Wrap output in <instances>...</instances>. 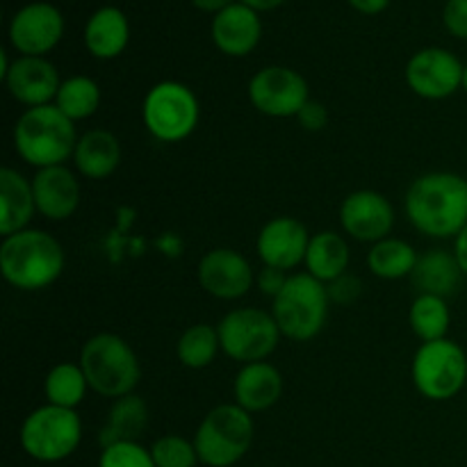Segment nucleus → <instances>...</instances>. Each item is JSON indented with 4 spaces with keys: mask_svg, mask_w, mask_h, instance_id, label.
Wrapping results in <instances>:
<instances>
[{
    "mask_svg": "<svg viewBox=\"0 0 467 467\" xmlns=\"http://www.w3.org/2000/svg\"><path fill=\"white\" fill-rule=\"evenodd\" d=\"M410 226L433 240H450L467 226V178L431 171L410 182L404 199Z\"/></svg>",
    "mask_w": 467,
    "mask_h": 467,
    "instance_id": "obj_1",
    "label": "nucleus"
},
{
    "mask_svg": "<svg viewBox=\"0 0 467 467\" xmlns=\"http://www.w3.org/2000/svg\"><path fill=\"white\" fill-rule=\"evenodd\" d=\"M64 249L55 235L26 228L3 237L0 244V272L12 287L23 292H39L53 285L64 272Z\"/></svg>",
    "mask_w": 467,
    "mask_h": 467,
    "instance_id": "obj_2",
    "label": "nucleus"
},
{
    "mask_svg": "<svg viewBox=\"0 0 467 467\" xmlns=\"http://www.w3.org/2000/svg\"><path fill=\"white\" fill-rule=\"evenodd\" d=\"M78 140L76 123L55 103L26 109L14 126V149L23 162L35 169L67 164L76 153Z\"/></svg>",
    "mask_w": 467,
    "mask_h": 467,
    "instance_id": "obj_3",
    "label": "nucleus"
},
{
    "mask_svg": "<svg viewBox=\"0 0 467 467\" xmlns=\"http://www.w3.org/2000/svg\"><path fill=\"white\" fill-rule=\"evenodd\" d=\"M91 390L108 400L135 392L141 381V365L135 349L117 333H99L82 345L80 363Z\"/></svg>",
    "mask_w": 467,
    "mask_h": 467,
    "instance_id": "obj_4",
    "label": "nucleus"
},
{
    "mask_svg": "<svg viewBox=\"0 0 467 467\" xmlns=\"http://www.w3.org/2000/svg\"><path fill=\"white\" fill-rule=\"evenodd\" d=\"M328 304L327 285L308 272H301L287 278L281 295L272 301V315L283 337L308 342L327 327Z\"/></svg>",
    "mask_w": 467,
    "mask_h": 467,
    "instance_id": "obj_5",
    "label": "nucleus"
},
{
    "mask_svg": "<svg viewBox=\"0 0 467 467\" xmlns=\"http://www.w3.org/2000/svg\"><path fill=\"white\" fill-rule=\"evenodd\" d=\"M254 418L233 401L217 406L201 420L194 433V447L203 465L233 467L244 459L254 445Z\"/></svg>",
    "mask_w": 467,
    "mask_h": 467,
    "instance_id": "obj_6",
    "label": "nucleus"
},
{
    "mask_svg": "<svg viewBox=\"0 0 467 467\" xmlns=\"http://www.w3.org/2000/svg\"><path fill=\"white\" fill-rule=\"evenodd\" d=\"M141 121L153 140L162 144H178L194 135L199 128L201 103L194 91L182 82H158L144 96Z\"/></svg>",
    "mask_w": 467,
    "mask_h": 467,
    "instance_id": "obj_7",
    "label": "nucleus"
},
{
    "mask_svg": "<svg viewBox=\"0 0 467 467\" xmlns=\"http://www.w3.org/2000/svg\"><path fill=\"white\" fill-rule=\"evenodd\" d=\"M18 441L30 459L39 463H59L80 447L82 420L78 410L44 404L23 420Z\"/></svg>",
    "mask_w": 467,
    "mask_h": 467,
    "instance_id": "obj_8",
    "label": "nucleus"
},
{
    "mask_svg": "<svg viewBox=\"0 0 467 467\" xmlns=\"http://www.w3.org/2000/svg\"><path fill=\"white\" fill-rule=\"evenodd\" d=\"M415 390L431 401L454 400L467 383V354L459 342H422L410 363Z\"/></svg>",
    "mask_w": 467,
    "mask_h": 467,
    "instance_id": "obj_9",
    "label": "nucleus"
},
{
    "mask_svg": "<svg viewBox=\"0 0 467 467\" xmlns=\"http://www.w3.org/2000/svg\"><path fill=\"white\" fill-rule=\"evenodd\" d=\"M222 351L242 365L267 360L276 351L281 328L272 313L260 308H235L217 327Z\"/></svg>",
    "mask_w": 467,
    "mask_h": 467,
    "instance_id": "obj_10",
    "label": "nucleus"
},
{
    "mask_svg": "<svg viewBox=\"0 0 467 467\" xmlns=\"http://www.w3.org/2000/svg\"><path fill=\"white\" fill-rule=\"evenodd\" d=\"M249 100L260 114L290 119L310 100V87L299 71L287 67H265L249 80Z\"/></svg>",
    "mask_w": 467,
    "mask_h": 467,
    "instance_id": "obj_11",
    "label": "nucleus"
},
{
    "mask_svg": "<svg viewBox=\"0 0 467 467\" xmlns=\"http://www.w3.org/2000/svg\"><path fill=\"white\" fill-rule=\"evenodd\" d=\"M463 64L445 48H424L410 57L406 82L424 100H445L463 87Z\"/></svg>",
    "mask_w": 467,
    "mask_h": 467,
    "instance_id": "obj_12",
    "label": "nucleus"
},
{
    "mask_svg": "<svg viewBox=\"0 0 467 467\" xmlns=\"http://www.w3.org/2000/svg\"><path fill=\"white\" fill-rule=\"evenodd\" d=\"M199 285L219 301H235L249 295L255 283L254 267L235 249L219 246L210 249L196 267Z\"/></svg>",
    "mask_w": 467,
    "mask_h": 467,
    "instance_id": "obj_13",
    "label": "nucleus"
},
{
    "mask_svg": "<svg viewBox=\"0 0 467 467\" xmlns=\"http://www.w3.org/2000/svg\"><path fill=\"white\" fill-rule=\"evenodd\" d=\"M340 226L351 240L377 244L390 237L395 226V208L390 201L374 190L351 192L340 203Z\"/></svg>",
    "mask_w": 467,
    "mask_h": 467,
    "instance_id": "obj_14",
    "label": "nucleus"
},
{
    "mask_svg": "<svg viewBox=\"0 0 467 467\" xmlns=\"http://www.w3.org/2000/svg\"><path fill=\"white\" fill-rule=\"evenodd\" d=\"M310 237L313 235L299 219L274 217L260 228L258 237H255V251H258V258L263 260V267L290 272V269L304 265Z\"/></svg>",
    "mask_w": 467,
    "mask_h": 467,
    "instance_id": "obj_15",
    "label": "nucleus"
},
{
    "mask_svg": "<svg viewBox=\"0 0 467 467\" xmlns=\"http://www.w3.org/2000/svg\"><path fill=\"white\" fill-rule=\"evenodd\" d=\"M64 32L62 14L48 3H35L23 7L9 26V39L18 53L27 57H41L59 44Z\"/></svg>",
    "mask_w": 467,
    "mask_h": 467,
    "instance_id": "obj_16",
    "label": "nucleus"
},
{
    "mask_svg": "<svg viewBox=\"0 0 467 467\" xmlns=\"http://www.w3.org/2000/svg\"><path fill=\"white\" fill-rule=\"evenodd\" d=\"M3 80L12 99L26 105L27 109L55 103L59 87H62L57 68L48 59L27 57V55L12 62Z\"/></svg>",
    "mask_w": 467,
    "mask_h": 467,
    "instance_id": "obj_17",
    "label": "nucleus"
},
{
    "mask_svg": "<svg viewBox=\"0 0 467 467\" xmlns=\"http://www.w3.org/2000/svg\"><path fill=\"white\" fill-rule=\"evenodd\" d=\"M32 192H35L36 213L48 222H67L80 208V182L67 164L36 169L32 178Z\"/></svg>",
    "mask_w": 467,
    "mask_h": 467,
    "instance_id": "obj_18",
    "label": "nucleus"
},
{
    "mask_svg": "<svg viewBox=\"0 0 467 467\" xmlns=\"http://www.w3.org/2000/svg\"><path fill=\"white\" fill-rule=\"evenodd\" d=\"M283 395V374L274 365L249 363L242 365L240 372L233 381V397L235 404L242 406L246 413H263L269 410Z\"/></svg>",
    "mask_w": 467,
    "mask_h": 467,
    "instance_id": "obj_19",
    "label": "nucleus"
},
{
    "mask_svg": "<svg viewBox=\"0 0 467 467\" xmlns=\"http://www.w3.org/2000/svg\"><path fill=\"white\" fill-rule=\"evenodd\" d=\"M260 32H263V26H260L258 14L246 5H231L222 9L213 21L214 46L231 57L249 55L258 46Z\"/></svg>",
    "mask_w": 467,
    "mask_h": 467,
    "instance_id": "obj_20",
    "label": "nucleus"
},
{
    "mask_svg": "<svg viewBox=\"0 0 467 467\" xmlns=\"http://www.w3.org/2000/svg\"><path fill=\"white\" fill-rule=\"evenodd\" d=\"M465 274L456 260L454 251L429 249L420 254L418 265L410 274V283L418 295H433L450 299L461 290Z\"/></svg>",
    "mask_w": 467,
    "mask_h": 467,
    "instance_id": "obj_21",
    "label": "nucleus"
},
{
    "mask_svg": "<svg viewBox=\"0 0 467 467\" xmlns=\"http://www.w3.org/2000/svg\"><path fill=\"white\" fill-rule=\"evenodd\" d=\"M36 213L32 181L12 167L0 169V233L3 237L26 231Z\"/></svg>",
    "mask_w": 467,
    "mask_h": 467,
    "instance_id": "obj_22",
    "label": "nucleus"
},
{
    "mask_svg": "<svg viewBox=\"0 0 467 467\" xmlns=\"http://www.w3.org/2000/svg\"><path fill=\"white\" fill-rule=\"evenodd\" d=\"M73 164H76V171L87 181H105L121 164V141L114 132L103 130V128L87 130L78 140Z\"/></svg>",
    "mask_w": 467,
    "mask_h": 467,
    "instance_id": "obj_23",
    "label": "nucleus"
},
{
    "mask_svg": "<svg viewBox=\"0 0 467 467\" xmlns=\"http://www.w3.org/2000/svg\"><path fill=\"white\" fill-rule=\"evenodd\" d=\"M351 251L345 237L336 231H319L310 237L308 251H306V272L328 285L340 278L349 269Z\"/></svg>",
    "mask_w": 467,
    "mask_h": 467,
    "instance_id": "obj_24",
    "label": "nucleus"
},
{
    "mask_svg": "<svg viewBox=\"0 0 467 467\" xmlns=\"http://www.w3.org/2000/svg\"><path fill=\"white\" fill-rule=\"evenodd\" d=\"M149 427V406L140 395H126L112 401L105 424L100 429V445L114 442H140L141 433Z\"/></svg>",
    "mask_w": 467,
    "mask_h": 467,
    "instance_id": "obj_25",
    "label": "nucleus"
},
{
    "mask_svg": "<svg viewBox=\"0 0 467 467\" xmlns=\"http://www.w3.org/2000/svg\"><path fill=\"white\" fill-rule=\"evenodd\" d=\"M130 36L123 12L114 7H105L89 18L85 27V44L94 57L112 59L123 53Z\"/></svg>",
    "mask_w": 467,
    "mask_h": 467,
    "instance_id": "obj_26",
    "label": "nucleus"
},
{
    "mask_svg": "<svg viewBox=\"0 0 467 467\" xmlns=\"http://www.w3.org/2000/svg\"><path fill=\"white\" fill-rule=\"evenodd\" d=\"M418 258L420 254L413 244L400 240V237H386V240L372 244L368 254V267L377 278L400 281V278H410Z\"/></svg>",
    "mask_w": 467,
    "mask_h": 467,
    "instance_id": "obj_27",
    "label": "nucleus"
},
{
    "mask_svg": "<svg viewBox=\"0 0 467 467\" xmlns=\"http://www.w3.org/2000/svg\"><path fill=\"white\" fill-rule=\"evenodd\" d=\"M87 390L91 388L82 368L76 363H57L48 369L44 379L46 404L59 406V409L76 410L85 401Z\"/></svg>",
    "mask_w": 467,
    "mask_h": 467,
    "instance_id": "obj_28",
    "label": "nucleus"
},
{
    "mask_svg": "<svg viewBox=\"0 0 467 467\" xmlns=\"http://www.w3.org/2000/svg\"><path fill=\"white\" fill-rule=\"evenodd\" d=\"M410 331L422 342H433L447 337L451 324V310L447 299L433 295H418L410 304L409 313Z\"/></svg>",
    "mask_w": 467,
    "mask_h": 467,
    "instance_id": "obj_29",
    "label": "nucleus"
},
{
    "mask_svg": "<svg viewBox=\"0 0 467 467\" xmlns=\"http://www.w3.org/2000/svg\"><path fill=\"white\" fill-rule=\"evenodd\" d=\"M55 105L62 114H67L73 123L85 121L99 112L100 87L99 82L87 76H73L62 80Z\"/></svg>",
    "mask_w": 467,
    "mask_h": 467,
    "instance_id": "obj_30",
    "label": "nucleus"
},
{
    "mask_svg": "<svg viewBox=\"0 0 467 467\" xmlns=\"http://www.w3.org/2000/svg\"><path fill=\"white\" fill-rule=\"evenodd\" d=\"M222 342H219L217 327L210 324H194L187 328L176 342V356L185 368L205 369L214 363Z\"/></svg>",
    "mask_w": 467,
    "mask_h": 467,
    "instance_id": "obj_31",
    "label": "nucleus"
},
{
    "mask_svg": "<svg viewBox=\"0 0 467 467\" xmlns=\"http://www.w3.org/2000/svg\"><path fill=\"white\" fill-rule=\"evenodd\" d=\"M150 454H153L155 467H194L201 463L194 441H185L176 433L158 438L150 447Z\"/></svg>",
    "mask_w": 467,
    "mask_h": 467,
    "instance_id": "obj_32",
    "label": "nucleus"
},
{
    "mask_svg": "<svg viewBox=\"0 0 467 467\" xmlns=\"http://www.w3.org/2000/svg\"><path fill=\"white\" fill-rule=\"evenodd\" d=\"M99 467H155L153 454L140 442H114L103 447Z\"/></svg>",
    "mask_w": 467,
    "mask_h": 467,
    "instance_id": "obj_33",
    "label": "nucleus"
},
{
    "mask_svg": "<svg viewBox=\"0 0 467 467\" xmlns=\"http://www.w3.org/2000/svg\"><path fill=\"white\" fill-rule=\"evenodd\" d=\"M327 292H328V299H331V304H340V306H351L354 301L360 299V295H363V283H360L358 276H354V274H342L340 278H336V281H331L327 285Z\"/></svg>",
    "mask_w": 467,
    "mask_h": 467,
    "instance_id": "obj_34",
    "label": "nucleus"
},
{
    "mask_svg": "<svg viewBox=\"0 0 467 467\" xmlns=\"http://www.w3.org/2000/svg\"><path fill=\"white\" fill-rule=\"evenodd\" d=\"M296 121H299V126L304 128V130H308V132L324 130V128H327V123H328L327 105L319 103V100L310 99L308 103L301 108V112L296 114Z\"/></svg>",
    "mask_w": 467,
    "mask_h": 467,
    "instance_id": "obj_35",
    "label": "nucleus"
},
{
    "mask_svg": "<svg viewBox=\"0 0 467 467\" xmlns=\"http://www.w3.org/2000/svg\"><path fill=\"white\" fill-rule=\"evenodd\" d=\"M445 26L459 39H467V0H447Z\"/></svg>",
    "mask_w": 467,
    "mask_h": 467,
    "instance_id": "obj_36",
    "label": "nucleus"
},
{
    "mask_svg": "<svg viewBox=\"0 0 467 467\" xmlns=\"http://www.w3.org/2000/svg\"><path fill=\"white\" fill-rule=\"evenodd\" d=\"M287 278H290L287 276V272H281V269H274V267H263L258 272V276H255V283H258V290L274 301L278 295H281L283 287H285Z\"/></svg>",
    "mask_w": 467,
    "mask_h": 467,
    "instance_id": "obj_37",
    "label": "nucleus"
},
{
    "mask_svg": "<svg viewBox=\"0 0 467 467\" xmlns=\"http://www.w3.org/2000/svg\"><path fill=\"white\" fill-rule=\"evenodd\" d=\"M454 255H456V260H459V265H461V269H463V274L467 276V226L459 233V235H456V240H454Z\"/></svg>",
    "mask_w": 467,
    "mask_h": 467,
    "instance_id": "obj_38",
    "label": "nucleus"
},
{
    "mask_svg": "<svg viewBox=\"0 0 467 467\" xmlns=\"http://www.w3.org/2000/svg\"><path fill=\"white\" fill-rule=\"evenodd\" d=\"M349 3L363 14H379L388 7L390 0H349Z\"/></svg>",
    "mask_w": 467,
    "mask_h": 467,
    "instance_id": "obj_39",
    "label": "nucleus"
},
{
    "mask_svg": "<svg viewBox=\"0 0 467 467\" xmlns=\"http://www.w3.org/2000/svg\"><path fill=\"white\" fill-rule=\"evenodd\" d=\"M194 5L199 9H205V12H222V9L231 7V0H194Z\"/></svg>",
    "mask_w": 467,
    "mask_h": 467,
    "instance_id": "obj_40",
    "label": "nucleus"
},
{
    "mask_svg": "<svg viewBox=\"0 0 467 467\" xmlns=\"http://www.w3.org/2000/svg\"><path fill=\"white\" fill-rule=\"evenodd\" d=\"M283 0H242V5H246V7L255 9V12H265V9H274L278 7Z\"/></svg>",
    "mask_w": 467,
    "mask_h": 467,
    "instance_id": "obj_41",
    "label": "nucleus"
},
{
    "mask_svg": "<svg viewBox=\"0 0 467 467\" xmlns=\"http://www.w3.org/2000/svg\"><path fill=\"white\" fill-rule=\"evenodd\" d=\"M461 89H463L467 94V67L463 68V87H461Z\"/></svg>",
    "mask_w": 467,
    "mask_h": 467,
    "instance_id": "obj_42",
    "label": "nucleus"
}]
</instances>
